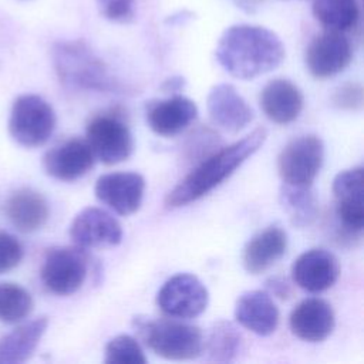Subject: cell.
<instances>
[{"label":"cell","instance_id":"obj_16","mask_svg":"<svg viewBox=\"0 0 364 364\" xmlns=\"http://www.w3.org/2000/svg\"><path fill=\"white\" fill-rule=\"evenodd\" d=\"M206 108L212 122L228 132H240L255 118L252 107L228 82L216 84L210 88L206 97Z\"/></svg>","mask_w":364,"mask_h":364},{"label":"cell","instance_id":"obj_28","mask_svg":"<svg viewBox=\"0 0 364 364\" xmlns=\"http://www.w3.org/2000/svg\"><path fill=\"white\" fill-rule=\"evenodd\" d=\"M107 364H145L146 357L136 338L128 334H119L111 338L105 346Z\"/></svg>","mask_w":364,"mask_h":364},{"label":"cell","instance_id":"obj_24","mask_svg":"<svg viewBox=\"0 0 364 364\" xmlns=\"http://www.w3.org/2000/svg\"><path fill=\"white\" fill-rule=\"evenodd\" d=\"M279 202L294 228H307L318 216V200L311 186L283 183L279 191Z\"/></svg>","mask_w":364,"mask_h":364},{"label":"cell","instance_id":"obj_3","mask_svg":"<svg viewBox=\"0 0 364 364\" xmlns=\"http://www.w3.org/2000/svg\"><path fill=\"white\" fill-rule=\"evenodd\" d=\"M53 64L60 82L68 90L97 92H127L128 90L81 40L55 43Z\"/></svg>","mask_w":364,"mask_h":364},{"label":"cell","instance_id":"obj_15","mask_svg":"<svg viewBox=\"0 0 364 364\" xmlns=\"http://www.w3.org/2000/svg\"><path fill=\"white\" fill-rule=\"evenodd\" d=\"M95 164V156L85 139L71 138L48 149L43 156V168L57 181L73 182L87 175Z\"/></svg>","mask_w":364,"mask_h":364},{"label":"cell","instance_id":"obj_26","mask_svg":"<svg viewBox=\"0 0 364 364\" xmlns=\"http://www.w3.org/2000/svg\"><path fill=\"white\" fill-rule=\"evenodd\" d=\"M317 21L333 31L353 30L360 20V0H313Z\"/></svg>","mask_w":364,"mask_h":364},{"label":"cell","instance_id":"obj_20","mask_svg":"<svg viewBox=\"0 0 364 364\" xmlns=\"http://www.w3.org/2000/svg\"><path fill=\"white\" fill-rule=\"evenodd\" d=\"M259 102L263 114L272 122L287 125L299 118L304 105V97L291 81L274 78L260 91Z\"/></svg>","mask_w":364,"mask_h":364},{"label":"cell","instance_id":"obj_11","mask_svg":"<svg viewBox=\"0 0 364 364\" xmlns=\"http://www.w3.org/2000/svg\"><path fill=\"white\" fill-rule=\"evenodd\" d=\"M145 185V178L138 172H109L97 179L94 193L115 213L129 216L141 208Z\"/></svg>","mask_w":364,"mask_h":364},{"label":"cell","instance_id":"obj_13","mask_svg":"<svg viewBox=\"0 0 364 364\" xmlns=\"http://www.w3.org/2000/svg\"><path fill=\"white\" fill-rule=\"evenodd\" d=\"M351 58V43L341 31L326 30L314 37L306 50V67L318 80L330 78L344 71Z\"/></svg>","mask_w":364,"mask_h":364},{"label":"cell","instance_id":"obj_27","mask_svg":"<svg viewBox=\"0 0 364 364\" xmlns=\"http://www.w3.org/2000/svg\"><path fill=\"white\" fill-rule=\"evenodd\" d=\"M33 297L23 286L11 282L0 283V321L14 324L23 321L33 310Z\"/></svg>","mask_w":364,"mask_h":364},{"label":"cell","instance_id":"obj_7","mask_svg":"<svg viewBox=\"0 0 364 364\" xmlns=\"http://www.w3.org/2000/svg\"><path fill=\"white\" fill-rule=\"evenodd\" d=\"M324 161V144L317 135H301L289 141L277 156V172L283 183L311 186Z\"/></svg>","mask_w":364,"mask_h":364},{"label":"cell","instance_id":"obj_6","mask_svg":"<svg viewBox=\"0 0 364 364\" xmlns=\"http://www.w3.org/2000/svg\"><path fill=\"white\" fill-rule=\"evenodd\" d=\"M88 257L78 246H58L44 255L40 277L44 287L57 296L74 294L85 282Z\"/></svg>","mask_w":364,"mask_h":364},{"label":"cell","instance_id":"obj_19","mask_svg":"<svg viewBox=\"0 0 364 364\" xmlns=\"http://www.w3.org/2000/svg\"><path fill=\"white\" fill-rule=\"evenodd\" d=\"M235 318L243 328L266 337L277 330L280 313L266 290H247L236 300Z\"/></svg>","mask_w":364,"mask_h":364},{"label":"cell","instance_id":"obj_1","mask_svg":"<svg viewBox=\"0 0 364 364\" xmlns=\"http://www.w3.org/2000/svg\"><path fill=\"white\" fill-rule=\"evenodd\" d=\"M282 40L269 28L236 24L223 31L216 46L222 68L239 80H252L277 68L284 58Z\"/></svg>","mask_w":364,"mask_h":364},{"label":"cell","instance_id":"obj_5","mask_svg":"<svg viewBox=\"0 0 364 364\" xmlns=\"http://www.w3.org/2000/svg\"><path fill=\"white\" fill-rule=\"evenodd\" d=\"M55 112L40 95L23 94L11 105L9 132L21 146L37 148L44 145L55 129Z\"/></svg>","mask_w":364,"mask_h":364},{"label":"cell","instance_id":"obj_22","mask_svg":"<svg viewBox=\"0 0 364 364\" xmlns=\"http://www.w3.org/2000/svg\"><path fill=\"white\" fill-rule=\"evenodd\" d=\"M6 215L10 223L23 233L41 229L50 216L47 199L31 188L14 191L6 202Z\"/></svg>","mask_w":364,"mask_h":364},{"label":"cell","instance_id":"obj_14","mask_svg":"<svg viewBox=\"0 0 364 364\" xmlns=\"http://www.w3.org/2000/svg\"><path fill=\"white\" fill-rule=\"evenodd\" d=\"M341 267L334 253L323 247L303 252L291 264L294 284L309 293H320L336 284Z\"/></svg>","mask_w":364,"mask_h":364},{"label":"cell","instance_id":"obj_30","mask_svg":"<svg viewBox=\"0 0 364 364\" xmlns=\"http://www.w3.org/2000/svg\"><path fill=\"white\" fill-rule=\"evenodd\" d=\"M24 256L21 242L9 232L0 230V274L13 270Z\"/></svg>","mask_w":364,"mask_h":364},{"label":"cell","instance_id":"obj_33","mask_svg":"<svg viewBox=\"0 0 364 364\" xmlns=\"http://www.w3.org/2000/svg\"><path fill=\"white\" fill-rule=\"evenodd\" d=\"M185 87V78L182 77H171L168 80L164 81L162 84V91L164 92H172V94H176L178 91H181L182 88Z\"/></svg>","mask_w":364,"mask_h":364},{"label":"cell","instance_id":"obj_17","mask_svg":"<svg viewBox=\"0 0 364 364\" xmlns=\"http://www.w3.org/2000/svg\"><path fill=\"white\" fill-rule=\"evenodd\" d=\"M148 127L159 136H175L185 131L198 117L196 104L179 94L165 100H156L146 105Z\"/></svg>","mask_w":364,"mask_h":364},{"label":"cell","instance_id":"obj_32","mask_svg":"<svg viewBox=\"0 0 364 364\" xmlns=\"http://www.w3.org/2000/svg\"><path fill=\"white\" fill-rule=\"evenodd\" d=\"M266 289L269 294H273L279 299H289L291 294V287L286 279L282 276H273L266 280Z\"/></svg>","mask_w":364,"mask_h":364},{"label":"cell","instance_id":"obj_25","mask_svg":"<svg viewBox=\"0 0 364 364\" xmlns=\"http://www.w3.org/2000/svg\"><path fill=\"white\" fill-rule=\"evenodd\" d=\"M243 347V337L239 328L226 320L215 323L203 338V350L208 360L213 363H232L236 360Z\"/></svg>","mask_w":364,"mask_h":364},{"label":"cell","instance_id":"obj_9","mask_svg":"<svg viewBox=\"0 0 364 364\" xmlns=\"http://www.w3.org/2000/svg\"><path fill=\"white\" fill-rule=\"evenodd\" d=\"M209 303V293L203 282L192 273H178L169 277L156 293V306L172 318H195Z\"/></svg>","mask_w":364,"mask_h":364},{"label":"cell","instance_id":"obj_29","mask_svg":"<svg viewBox=\"0 0 364 364\" xmlns=\"http://www.w3.org/2000/svg\"><path fill=\"white\" fill-rule=\"evenodd\" d=\"M331 104L343 111H360L364 105V90L360 82H344L331 94Z\"/></svg>","mask_w":364,"mask_h":364},{"label":"cell","instance_id":"obj_21","mask_svg":"<svg viewBox=\"0 0 364 364\" xmlns=\"http://www.w3.org/2000/svg\"><path fill=\"white\" fill-rule=\"evenodd\" d=\"M287 250V235L280 226H269L256 233L245 246L242 264L250 274H260L279 262Z\"/></svg>","mask_w":364,"mask_h":364},{"label":"cell","instance_id":"obj_10","mask_svg":"<svg viewBox=\"0 0 364 364\" xmlns=\"http://www.w3.org/2000/svg\"><path fill=\"white\" fill-rule=\"evenodd\" d=\"M122 236L118 219L97 206L80 210L70 225V237L75 246L84 250L114 247L122 242Z\"/></svg>","mask_w":364,"mask_h":364},{"label":"cell","instance_id":"obj_18","mask_svg":"<svg viewBox=\"0 0 364 364\" xmlns=\"http://www.w3.org/2000/svg\"><path fill=\"white\" fill-rule=\"evenodd\" d=\"M291 333L307 343H321L334 330L336 317L330 303L320 297L301 300L290 313Z\"/></svg>","mask_w":364,"mask_h":364},{"label":"cell","instance_id":"obj_8","mask_svg":"<svg viewBox=\"0 0 364 364\" xmlns=\"http://www.w3.org/2000/svg\"><path fill=\"white\" fill-rule=\"evenodd\" d=\"M85 141L95 159L105 165L127 161L134 149V139L128 125L114 114L94 115L85 128Z\"/></svg>","mask_w":364,"mask_h":364},{"label":"cell","instance_id":"obj_2","mask_svg":"<svg viewBox=\"0 0 364 364\" xmlns=\"http://www.w3.org/2000/svg\"><path fill=\"white\" fill-rule=\"evenodd\" d=\"M266 139L267 129L257 127L239 141L210 152L166 193L165 205L168 208H181L200 199L257 152Z\"/></svg>","mask_w":364,"mask_h":364},{"label":"cell","instance_id":"obj_31","mask_svg":"<svg viewBox=\"0 0 364 364\" xmlns=\"http://www.w3.org/2000/svg\"><path fill=\"white\" fill-rule=\"evenodd\" d=\"M101 14L115 23H128L135 16V0H97Z\"/></svg>","mask_w":364,"mask_h":364},{"label":"cell","instance_id":"obj_12","mask_svg":"<svg viewBox=\"0 0 364 364\" xmlns=\"http://www.w3.org/2000/svg\"><path fill=\"white\" fill-rule=\"evenodd\" d=\"M336 215L343 229L361 235L364 228V168L340 171L333 179Z\"/></svg>","mask_w":364,"mask_h":364},{"label":"cell","instance_id":"obj_23","mask_svg":"<svg viewBox=\"0 0 364 364\" xmlns=\"http://www.w3.org/2000/svg\"><path fill=\"white\" fill-rule=\"evenodd\" d=\"M48 327V317L41 316L17 326L0 338V364H21L36 351Z\"/></svg>","mask_w":364,"mask_h":364},{"label":"cell","instance_id":"obj_34","mask_svg":"<svg viewBox=\"0 0 364 364\" xmlns=\"http://www.w3.org/2000/svg\"><path fill=\"white\" fill-rule=\"evenodd\" d=\"M240 6H243V7H256L259 3H262L263 0H236Z\"/></svg>","mask_w":364,"mask_h":364},{"label":"cell","instance_id":"obj_4","mask_svg":"<svg viewBox=\"0 0 364 364\" xmlns=\"http://www.w3.org/2000/svg\"><path fill=\"white\" fill-rule=\"evenodd\" d=\"M134 327L156 355L166 360H192L202 354L203 334L199 327L179 321V318H152L138 316Z\"/></svg>","mask_w":364,"mask_h":364}]
</instances>
